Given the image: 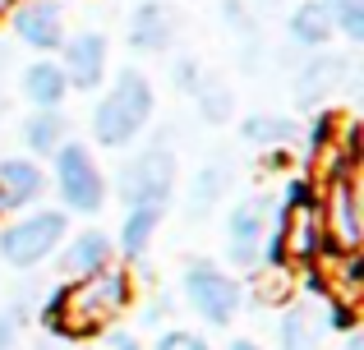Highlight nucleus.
Listing matches in <instances>:
<instances>
[{"label": "nucleus", "mask_w": 364, "mask_h": 350, "mask_svg": "<svg viewBox=\"0 0 364 350\" xmlns=\"http://www.w3.org/2000/svg\"><path fill=\"white\" fill-rule=\"evenodd\" d=\"M70 138V120L60 116V111H33V116L23 120V148L28 157H55V148Z\"/></svg>", "instance_id": "18"}, {"label": "nucleus", "mask_w": 364, "mask_h": 350, "mask_svg": "<svg viewBox=\"0 0 364 350\" xmlns=\"http://www.w3.org/2000/svg\"><path fill=\"white\" fill-rule=\"evenodd\" d=\"M171 134H157L139 157H129L120 171V198L124 207H161L166 212L176 194V153L166 143Z\"/></svg>", "instance_id": "5"}, {"label": "nucleus", "mask_w": 364, "mask_h": 350, "mask_svg": "<svg viewBox=\"0 0 364 350\" xmlns=\"http://www.w3.org/2000/svg\"><path fill=\"white\" fill-rule=\"evenodd\" d=\"M194 102H198V116H203L208 125H222V120H231V111H235L231 88L217 83V79H208V74H203V83L194 88Z\"/></svg>", "instance_id": "22"}, {"label": "nucleus", "mask_w": 364, "mask_h": 350, "mask_svg": "<svg viewBox=\"0 0 364 350\" xmlns=\"http://www.w3.org/2000/svg\"><path fill=\"white\" fill-rule=\"evenodd\" d=\"M157 350H213L198 332H189V327H171V332L157 337Z\"/></svg>", "instance_id": "25"}, {"label": "nucleus", "mask_w": 364, "mask_h": 350, "mask_svg": "<svg viewBox=\"0 0 364 350\" xmlns=\"http://www.w3.org/2000/svg\"><path fill=\"white\" fill-rule=\"evenodd\" d=\"M152 120V83L139 70H120L107 97L92 106V138L102 148H124Z\"/></svg>", "instance_id": "2"}, {"label": "nucleus", "mask_w": 364, "mask_h": 350, "mask_svg": "<svg viewBox=\"0 0 364 350\" xmlns=\"http://www.w3.org/2000/svg\"><path fill=\"white\" fill-rule=\"evenodd\" d=\"M55 189H60L65 198V212H79V217H92L107 207V175H102V166L92 162V148L79 143V138H65L60 148H55Z\"/></svg>", "instance_id": "6"}, {"label": "nucleus", "mask_w": 364, "mask_h": 350, "mask_svg": "<svg viewBox=\"0 0 364 350\" xmlns=\"http://www.w3.org/2000/svg\"><path fill=\"white\" fill-rule=\"evenodd\" d=\"M161 217H166L161 207H129V212H124V226H120L116 249H120L129 263H139L143 253H148V244H152V235H157Z\"/></svg>", "instance_id": "19"}, {"label": "nucleus", "mask_w": 364, "mask_h": 350, "mask_svg": "<svg viewBox=\"0 0 364 350\" xmlns=\"http://www.w3.org/2000/svg\"><path fill=\"white\" fill-rule=\"evenodd\" d=\"M9 9H14V0H0V23L9 18Z\"/></svg>", "instance_id": "29"}, {"label": "nucleus", "mask_w": 364, "mask_h": 350, "mask_svg": "<svg viewBox=\"0 0 364 350\" xmlns=\"http://www.w3.org/2000/svg\"><path fill=\"white\" fill-rule=\"evenodd\" d=\"M318 212H323L328 258H337V253H360V244H364L360 185H355V171L341 166L332 153H328V175L318 180Z\"/></svg>", "instance_id": "3"}, {"label": "nucleus", "mask_w": 364, "mask_h": 350, "mask_svg": "<svg viewBox=\"0 0 364 350\" xmlns=\"http://www.w3.org/2000/svg\"><path fill=\"white\" fill-rule=\"evenodd\" d=\"M240 138L249 148L272 153V148H291L300 138V125L291 116H249V120H240Z\"/></svg>", "instance_id": "20"}, {"label": "nucleus", "mask_w": 364, "mask_h": 350, "mask_svg": "<svg viewBox=\"0 0 364 350\" xmlns=\"http://www.w3.org/2000/svg\"><path fill=\"white\" fill-rule=\"evenodd\" d=\"M332 18V33H346L350 42H364V0H323Z\"/></svg>", "instance_id": "24"}, {"label": "nucleus", "mask_w": 364, "mask_h": 350, "mask_svg": "<svg viewBox=\"0 0 364 350\" xmlns=\"http://www.w3.org/2000/svg\"><path fill=\"white\" fill-rule=\"evenodd\" d=\"M42 194H46V171L33 157H5L0 162V203H5V212L33 207Z\"/></svg>", "instance_id": "13"}, {"label": "nucleus", "mask_w": 364, "mask_h": 350, "mask_svg": "<svg viewBox=\"0 0 364 350\" xmlns=\"http://www.w3.org/2000/svg\"><path fill=\"white\" fill-rule=\"evenodd\" d=\"M171 79H176V88H185V92H194L198 83H203V70H198V60H176V70H171Z\"/></svg>", "instance_id": "27"}, {"label": "nucleus", "mask_w": 364, "mask_h": 350, "mask_svg": "<svg viewBox=\"0 0 364 350\" xmlns=\"http://www.w3.org/2000/svg\"><path fill=\"white\" fill-rule=\"evenodd\" d=\"M0 217H5V203H0Z\"/></svg>", "instance_id": "31"}, {"label": "nucleus", "mask_w": 364, "mask_h": 350, "mask_svg": "<svg viewBox=\"0 0 364 350\" xmlns=\"http://www.w3.org/2000/svg\"><path fill=\"white\" fill-rule=\"evenodd\" d=\"M0 106H5V102H0Z\"/></svg>", "instance_id": "32"}, {"label": "nucleus", "mask_w": 364, "mask_h": 350, "mask_svg": "<svg viewBox=\"0 0 364 350\" xmlns=\"http://www.w3.org/2000/svg\"><path fill=\"white\" fill-rule=\"evenodd\" d=\"M180 290H185V305L194 309L203 323H213V327H231L235 314H240V305H245V286L240 281L226 277L217 263H203V258L185 268Z\"/></svg>", "instance_id": "7"}, {"label": "nucleus", "mask_w": 364, "mask_h": 350, "mask_svg": "<svg viewBox=\"0 0 364 350\" xmlns=\"http://www.w3.org/2000/svg\"><path fill=\"white\" fill-rule=\"evenodd\" d=\"M176 33H180V14L166 0H143V5H134V14H129V46L134 51H143V55L171 51Z\"/></svg>", "instance_id": "11"}, {"label": "nucleus", "mask_w": 364, "mask_h": 350, "mask_svg": "<svg viewBox=\"0 0 364 350\" xmlns=\"http://www.w3.org/2000/svg\"><path fill=\"white\" fill-rule=\"evenodd\" d=\"M111 258H116V240L107 231H79V235H70V244L55 249V263H60V272L70 281L111 268Z\"/></svg>", "instance_id": "12"}, {"label": "nucleus", "mask_w": 364, "mask_h": 350, "mask_svg": "<svg viewBox=\"0 0 364 350\" xmlns=\"http://www.w3.org/2000/svg\"><path fill=\"white\" fill-rule=\"evenodd\" d=\"M129 305H134V277L111 263L92 277L55 286L42 305V327L55 341H88V337L107 332Z\"/></svg>", "instance_id": "1"}, {"label": "nucleus", "mask_w": 364, "mask_h": 350, "mask_svg": "<svg viewBox=\"0 0 364 350\" xmlns=\"http://www.w3.org/2000/svg\"><path fill=\"white\" fill-rule=\"evenodd\" d=\"M65 235H70V212H60V207L28 212V217H18V222H9L5 231H0V258H5L9 268L28 272V268H37V263L55 258Z\"/></svg>", "instance_id": "4"}, {"label": "nucleus", "mask_w": 364, "mask_h": 350, "mask_svg": "<svg viewBox=\"0 0 364 350\" xmlns=\"http://www.w3.org/2000/svg\"><path fill=\"white\" fill-rule=\"evenodd\" d=\"M9 28L23 46L33 51H60L65 46V9L60 0H14L9 9Z\"/></svg>", "instance_id": "10"}, {"label": "nucleus", "mask_w": 364, "mask_h": 350, "mask_svg": "<svg viewBox=\"0 0 364 350\" xmlns=\"http://www.w3.org/2000/svg\"><path fill=\"white\" fill-rule=\"evenodd\" d=\"M346 74H350V60H346V55H337V51H328V55H309V60L300 65V74H295V97H300V106L328 102V92L337 88Z\"/></svg>", "instance_id": "14"}, {"label": "nucleus", "mask_w": 364, "mask_h": 350, "mask_svg": "<svg viewBox=\"0 0 364 350\" xmlns=\"http://www.w3.org/2000/svg\"><path fill=\"white\" fill-rule=\"evenodd\" d=\"M337 129H341V116L337 111H318V116H314V125H309V134H304V153H309V162L318 166L323 157L332 153V143H337Z\"/></svg>", "instance_id": "23"}, {"label": "nucleus", "mask_w": 364, "mask_h": 350, "mask_svg": "<svg viewBox=\"0 0 364 350\" xmlns=\"http://www.w3.org/2000/svg\"><path fill=\"white\" fill-rule=\"evenodd\" d=\"M107 55H111L107 37H102L97 28H79V33L65 37L60 60H55V65H60V74H65V83H70V88L92 92L102 79H107Z\"/></svg>", "instance_id": "9"}, {"label": "nucleus", "mask_w": 364, "mask_h": 350, "mask_svg": "<svg viewBox=\"0 0 364 350\" xmlns=\"http://www.w3.org/2000/svg\"><path fill=\"white\" fill-rule=\"evenodd\" d=\"M107 350H143V346H139V337H129V332H107Z\"/></svg>", "instance_id": "28"}, {"label": "nucleus", "mask_w": 364, "mask_h": 350, "mask_svg": "<svg viewBox=\"0 0 364 350\" xmlns=\"http://www.w3.org/2000/svg\"><path fill=\"white\" fill-rule=\"evenodd\" d=\"M226 185H231V166L226 162L203 166V171L194 175V189H189V217H208V207L226 194Z\"/></svg>", "instance_id": "21"}, {"label": "nucleus", "mask_w": 364, "mask_h": 350, "mask_svg": "<svg viewBox=\"0 0 364 350\" xmlns=\"http://www.w3.org/2000/svg\"><path fill=\"white\" fill-rule=\"evenodd\" d=\"M18 337H23V305L0 309V350H14Z\"/></svg>", "instance_id": "26"}, {"label": "nucleus", "mask_w": 364, "mask_h": 350, "mask_svg": "<svg viewBox=\"0 0 364 350\" xmlns=\"http://www.w3.org/2000/svg\"><path fill=\"white\" fill-rule=\"evenodd\" d=\"M226 350H258V346H254V341H231Z\"/></svg>", "instance_id": "30"}, {"label": "nucleus", "mask_w": 364, "mask_h": 350, "mask_svg": "<svg viewBox=\"0 0 364 350\" xmlns=\"http://www.w3.org/2000/svg\"><path fill=\"white\" fill-rule=\"evenodd\" d=\"M23 92H28V102H33L37 111H60L70 83H65V74H60L55 60H33L23 70Z\"/></svg>", "instance_id": "16"}, {"label": "nucleus", "mask_w": 364, "mask_h": 350, "mask_svg": "<svg viewBox=\"0 0 364 350\" xmlns=\"http://www.w3.org/2000/svg\"><path fill=\"white\" fill-rule=\"evenodd\" d=\"M323 323L309 305H286L282 318H277V346L282 350H318Z\"/></svg>", "instance_id": "17"}, {"label": "nucleus", "mask_w": 364, "mask_h": 350, "mask_svg": "<svg viewBox=\"0 0 364 350\" xmlns=\"http://www.w3.org/2000/svg\"><path fill=\"white\" fill-rule=\"evenodd\" d=\"M286 37H291L295 46L323 51V46L332 42V18H328V9H323V0H304V5H295L291 18H286Z\"/></svg>", "instance_id": "15"}, {"label": "nucleus", "mask_w": 364, "mask_h": 350, "mask_svg": "<svg viewBox=\"0 0 364 350\" xmlns=\"http://www.w3.org/2000/svg\"><path fill=\"white\" fill-rule=\"evenodd\" d=\"M272 217V198H240L226 217V258L235 268H254L263 258V235Z\"/></svg>", "instance_id": "8"}]
</instances>
